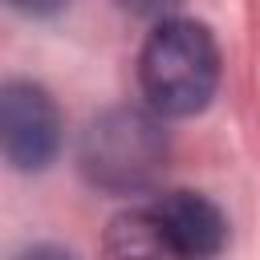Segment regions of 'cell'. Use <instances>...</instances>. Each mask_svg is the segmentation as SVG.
Wrapping results in <instances>:
<instances>
[{"instance_id":"6da1fadb","label":"cell","mask_w":260,"mask_h":260,"mask_svg":"<svg viewBox=\"0 0 260 260\" xmlns=\"http://www.w3.org/2000/svg\"><path fill=\"white\" fill-rule=\"evenodd\" d=\"M138 81L162 118L199 114L219 85V49L215 37L187 16H162L142 45Z\"/></svg>"},{"instance_id":"7a4b0ae2","label":"cell","mask_w":260,"mask_h":260,"mask_svg":"<svg viewBox=\"0 0 260 260\" xmlns=\"http://www.w3.org/2000/svg\"><path fill=\"white\" fill-rule=\"evenodd\" d=\"M167 130L158 122V110H106L93 118L77 142V167L81 175L114 195H134L150 187L167 167Z\"/></svg>"},{"instance_id":"3957f363","label":"cell","mask_w":260,"mask_h":260,"mask_svg":"<svg viewBox=\"0 0 260 260\" xmlns=\"http://www.w3.org/2000/svg\"><path fill=\"white\" fill-rule=\"evenodd\" d=\"M0 142L16 171H45L61 146V114L49 89L8 81L0 93Z\"/></svg>"},{"instance_id":"277c9868","label":"cell","mask_w":260,"mask_h":260,"mask_svg":"<svg viewBox=\"0 0 260 260\" xmlns=\"http://www.w3.org/2000/svg\"><path fill=\"white\" fill-rule=\"evenodd\" d=\"M150 211H154L167 256H215L223 248L228 223L211 199L195 191H171V195H158Z\"/></svg>"},{"instance_id":"5b68a950","label":"cell","mask_w":260,"mask_h":260,"mask_svg":"<svg viewBox=\"0 0 260 260\" xmlns=\"http://www.w3.org/2000/svg\"><path fill=\"white\" fill-rule=\"evenodd\" d=\"M106 252H110V256H167V252H162V236H158V223H154L150 203L130 207V211H122V215L110 219Z\"/></svg>"},{"instance_id":"8992f818","label":"cell","mask_w":260,"mask_h":260,"mask_svg":"<svg viewBox=\"0 0 260 260\" xmlns=\"http://www.w3.org/2000/svg\"><path fill=\"white\" fill-rule=\"evenodd\" d=\"M122 8H130V12H138V16H171L183 0H118Z\"/></svg>"},{"instance_id":"52a82bcc","label":"cell","mask_w":260,"mask_h":260,"mask_svg":"<svg viewBox=\"0 0 260 260\" xmlns=\"http://www.w3.org/2000/svg\"><path fill=\"white\" fill-rule=\"evenodd\" d=\"M16 12H24V16H53V12H61L69 0H8Z\"/></svg>"}]
</instances>
